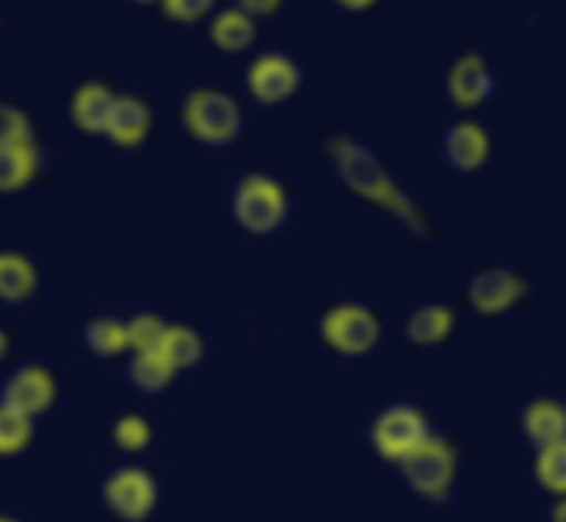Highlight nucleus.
I'll use <instances>...</instances> for the list:
<instances>
[{"mask_svg":"<svg viewBox=\"0 0 566 522\" xmlns=\"http://www.w3.org/2000/svg\"><path fill=\"white\" fill-rule=\"evenodd\" d=\"M329 158L337 180H340L343 186L352 188L357 197L379 205L381 210L396 216V219L403 221L412 232L426 230L423 213H420L418 205L401 191V186L392 180L390 171L385 169V164H381L365 144L354 142V138L348 136L335 138V142H329Z\"/></svg>","mask_w":566,"mask_h":522,"instance_id":"nucleus-1","label":"nucleus"},{"mask_svg":"<svg viewBox=\"0 0 566 522\" xmlns=\"http://www.w3.org/2000/svg\"><path fill=\"white\" fill-rule=\"evenodd\" d=\"M182 125L208 147H227L241 136L243 111L232 94L221 88H193L182 103Z\"/></svg>","mask_w":566,"mask_h":522,"instance_id":"nucleus-2","label":"nucleus"},{"mask_svg":"<svg viewBox=\"0 0 566 522\" xmlns=\"http://www.w3.org/2000/svg\"><path fill=\"white\" fill-rule=\"evenodd\" d=\"M232 219L249 236H271L287 219V194L269 175H247L232 191Z\"/></svg>","mask_w":566,"mask_h":522,"instance_id":"nucleus-3","label":"nucleus"},{"mask_svg":"<svg viewBox=\"0 0 566 522\" xmlns=\"http://www.w3.org/2000/svg\"><path fill=\"white\" fill-rule=\"evenodd\" d=\"M42 169V155L28 116L14 105H3L0 111V188L14 194L25 188Z\"/></svg>","mask_w":566,"mask_h":522,"instance_id":"nucleus-4","label":"nucleus"},{"mask_svg":"<svg viewBox=\"0 0 566 522\" xmlns=\"http://www.w3.org/2000/svg\"><path fill=\"white\" fill-rule=\"evenodd\" d=\"M431 426L426 415L412 404H392L376 415L370 426V442L385 462L401 464L420 446L431 440Z\"/></svg>","mask_w":566,"mask_h":522,"instance_id":"nucleus-5","label":"nucleus"},{"mask_svg":"<svg viewBox=\"0 0 566 522\" xmlns=\"http://www.w3.org/2000/svg\"><path fill=\"white\" fill-rule=\"evenodd\" d=\"M321 337L332 352L343 357H363L379 346L381 324L363 304H335L321 319Z\"/></svg>","mask_w":566,"mask_h":522,"instance_id":"nucleus-6","label":"nucleus"},{"mask_svg":"<svg viewBox=\"0 0 566 522\" xmlns=\"http://www.w3.org/2000/svg\"><path fill=\"white\" fill-rule=\"evenodd\" d=\"M398 468H401L403 479L418 495L442 503L451 495L453 479H457V451L442 437H431L426 446H420Z\"/></svg>","mask_w":566,"mask_h":522,"instance_id":"nucleus-7","label":"nucleus"},{"mask_svg":"<svg viewBox=\"0 0 566 522\" xmlns=\"http://www.w3.org/2000/svg\"><path fill=\"white\" fill-rule=\"evenodd\" d=\"M103 501L111 512L125 522H144L155 512L158 484L144 468H122L103 484Z\"/></svg>","mask_w":566,"mask_h":522,"instance_id":"nucleus-8","label":"nucleus"},{"mask_svg":"<svg viewBox=\"0 0 566 522\" xmlns=\"http://www.w3.org/2000/svg\"><path fill=\"white\" fill-rule=\"evenodd\" d=\"M302 70L285 53H260L247 70V88L260 105H280L298 92Z\"/></svg>","mask_w":566,"mask_h":522,"instance_id":"nucleus-9","label":"nucleus"},{"mask_svg":"<svg viewBox=\"0 0 566 522\" xmlns=\"http://www.w3.org/2000/svg\"><path fill=\"white\" fill-rule=\"evenodd\" d=\"M525 293H528V285L520 274L509 269H486L470 280L468 302L473 304L475 313L501 315L520 304Z\"/></svg>","mask_w":566,"mask_h":522,"instance_id":"nucleus-10","label":"nucleus"},{"mask_svg":"<svg viewBox=\"0 0 566 522\" xmlns=\"http://www.w3.org/2000/svg\"><path fill=\"white\" fill-rule=\"evenodd\" d=\"M55 401V382L39 365H28L11 374L6 379L3 390H0V407L14 409V413L36 418V415L48 413L50 404Z\"/></svg>","mask_w":566,"mask_h":522,"instance_id":"nucleus-11","label":"nucleus"},{"mask_svg":"<svg viewBox=\"0 0 566 522\" xmlns=\"http://www.w3.org/2000/svg\"><path fill=\"white\" fill-rule=\"evenodd\" d=\"M490 133L473 119L453 122L442 133V158L457 171H479L490 158Z\"/></svg>","mask_w":566,"mask_h":522,"instance_id":"nucleus-12","label":"nucleus"},{"mask_svg":"<svg viewBox=\"0 0 566 522\" xmlns=\"http://www.w3.org/2000/svg\"><path fill=\"white\" fill-rule=\"evenodd\" d=\"M492 72L479 53H464L448 72V94L459 108H479L492 97Z\"/></svg>","mask_w":566,"mask_h":522,"instance_id":"nucleus-13","label":"nucleus"},{"mask_svg":"<svg viewBox=\"0 0 566 522\" xmlns=\"http://www.w3.org/2000/svg\"><path fill=\"white\" fill-rule=\"evenodd\" d=\"M116 100H119V94L111 92L105 83H83L70 100V114L72 122L77 125V130L88 133V136H105V133H108L111 116H114Z\"/></svg>","mask_w":566,"mask_h":522,"instance_id":"nucleus-14","label":"nucleus"},{"mask_svg":"<svg viewBox=\"0 0 566 522\" xmlns=\"http://www.w3.org/2000/svg\"><path fill=\"white\" fill-rule=\"evenodd\" d=\"M149 127H153V111H149V105L144 100L125 94V97L116 100V108L108 122L105 138H111L116 147L133 149L149 136Z\"/></svg>","mask_w":566,"mask_h":522,"instance_id":"nucleus-15","label":"nucleus"},{"mask_svg":"<svg viewBox=\"0 0 566 522\" xmlns=\"http://www.w3.org/2000/svg\"><path fill=\"white\" fill-rule=\"evenodd\" d=\"M208 33L210 42L224 50V53H243L258 39V20L249 11H243L241 6H232V9L216 11Z\"/></svg>","mask_w":566,"mask_h":522,"instance_id":"nucleus-16","label":"nucleus"},{"mask_svg":"<svg viewBox=\"0 0 566 522\" xmlns=\"http://www.w3.org/2000/svg\"><path fill=\"white\" fill-rule=\"evenodd\" d=\"M523 431L534 442L536 451L566 442V407L551 401V398H539V401L528 404L523 415Z\"/></svg>","mask_w":566,"mask_h":522,"instance_id":"nucleus-17","label":"nucleus"},{"mask_svg":"<svg viewBox=\"0 0 566 522\" xmlns=\"http://www.w3.org/2000/svg\"><path fill=\"white\" fill-rule=\"evenodd\" d=\"M457 315L446 304H423L407 321V337L415 346H437L453 332Z\"/></svg>","mask_w":566,"mask_h":522,"instance_id":"nucleus-18","label":"nucleus"},{"mask_svg":"<svg viewBox=\"0 0 566 522\" xmlns=\"http://www.w3.org/2000/svg\"><path fill=\"white\" fill-rule=\"evenodd\" d=\"M175 374L177 370L171 368V363L160 352H136L130 365H127V379L144 396H155V393L166 390Z\"/></svg>","mask_w":566,"mask_h":522,"instance_id":"nucleus-19","label":"nucleus"},{"mask_svg":"<svg viewBox=\"0 0 566 522\" xmlns=\"http://www.w3.org/2000/svg\"><path fill=\"white\" fill-rule=\"evenodd\" d=\"M36 291V269L20 252L0 254V296L9 304L25 302Z\"/></svg>","mask_w":566,"mask_h":522,"instance_id":"nucleus-20","label":"nucleus"},{"mask_svg":"<svg viewBox=\"0 0 566 522\" xmlns=\"http://www.w3.org/2000/svg\"><path fill=\"white\" fill-rule=\"evenodd\" d=\"M86 346L88 352L97 357H119V354L130 352V332H127V321L116 319H94L86 324Z\"/></svg>","mask_w":566,"mask_h":522,"instance_id":"nucleus-21","label":"nucleus"},{"mask_svg":"<svg viewBox=\"0 0 566 522\" xmlns=\"http://www.w3.org/2000/svg\"><path fill=\"white\" fill-rule=\"evenodd\" d=\"M158 352L169 359L175 370H188L202 359L205 343L202 337H199V332H193L191 326L175 324L166 330L164 343H160Z\"/></svg>","mask_w":566,"mask_h":522,"instance_id":"nucleus-22","label":"nucleus"},{"mask_svg":"<svg viewBox=\"0 0 566 522\" xmlns=\"http://www.w3.org/2000/svg\"><path fill=\"white\" fill-rule=\"evenodd\" d=\"M534 473L536 481H539L551 495L566 498V442L542 448V451L536 453Z\"/></svg>","mask_w":566,"mask_h":522,"instance_id":"nucleus-23","label":"nucleus"},{"mask_svg":"<svg viewBox=\"0 0 566 522\" xmlns=\"http://www.w3.org/2000/svg\"><path fill=\"white\" fill-rule=\"evenodd\" d=\"M33 437V418L14 413V409L0 407V453L3 457H14L17 451L31 442Z\"/></svg>","mask_w":566,"mask_h":522,"instance_id":"nucleus-24","label":"nucleus"},{"mask_svg":"<svg viewBox=\"0 0 566 522\" xmlns=\"http://www.w3.org/2000/svg\"><path fill=\"white\" fill-rule=\"evenodd\" d=\"M169 326L153 313L133 315L127 321V332H130V352H158L160 343H164V335Z\"/></svg>","mask_w":566,"mask_h":522,"instance_id":"nucleus-25","label":"nucleus"},{"mask_svg":"<svg viewBox=\"0 0 566 522\" xmlns=\"http://www.w3.org/2000/svg\"><path fill=\"white\" fill-rule=\"evenodd\" d=\"M153 440V426L142 415H125L114 426V442L127 453H138Z\"/></svg>","mask_w":566,"mask_h":522,"instance_id":"nucleus-26","label":"nucleus"},{"mask_svg":"<svg viewBox=\"0 0 566 522\" xmlns=\"http://www.w3.org/2000/svg\"><path fill=\"white\" fill-rule=\"evenodd\" d=\"M216 0H160V9L171 22L180 25H193V22L205 20L213 11Z\"/></svg>","mask_w":566,"mask_h":522,"instance_id":"nucleus-27","label":"nucleus"},{"mask_svg":"<svg viewBox=\"0 0 566 522\" xmlns=\"http://www.w3.org/2000/svg\"><path fill=\"white\" fill-rule=\"evenodd\" d=\"M238 6L258 20V17L274 14V11L282 6V0H238Z\"/></svg>","mask_w":566,"mask_h":522,"instance_id":"nucleus-28","label":"nucleus"},{"mask_svg":"<svg viewBox=\"0 0 566 522\" xmlns=\"http://www.w3.org/2000/svg\"><path fill=\"white\" fill-rule=\"evenodd\" d=\"M335 3L346 11H365V9H370L376 0H335Z\"/></svg>","mask_w":566,"mask_h":522,"instance_id":"nucleus-29","label":"nucleus"},{"mask_svg":"<svg viewBox=\"0 0 566 522\" xmlns=\"http://www.w3.org/2000/svg\"><path fill=\"white\" fill-rule=\"evenodd\" d=\"M553 522H566V498H558V503L553 507V514H551Z\"/></svg>","mask_w":566,"mask_h":522,"instance_id":"nucleus-30","label":"nucleus"},{"mask_svg":"<svg viewBox=\"0 0 566 522\" xmlns=\"http://www.w3.org/2000/svg\"><path fill=\"white\" fill-rule=\"evenodd\" d=\"M136 3H160V0H136Z\"/></svg>","mask_w":566,"mask_h":522,"instance_id":"nucleus-31","label":"nucleus"},{"mask_svg":"<svg viewBox=\"0 0 566 522\" xmlns=\"http://www.w3.org/2000/svg\"><path fill=\"white\" fill-rule=\"evenodd\" d=\"M0 522H17V520H14V518H3Z\"/></svg>","mask_w":566,"mask_h":522,"instance_id":"nucleus-32","label":"nucleus"},{"mask_svg":"<svg viewBox=\"0 0 566 522\" xmlns=\"http://www.w3.org/2000/svg\"><path fill=\"white\" fill-rule=\"evenodd\" d=\"M564 407H566V404H564Z\"/></svg>","mask_w":566,"mask_h":522,"instance_id":"nucleus-33","label":"nucleus"}]
</instances>
